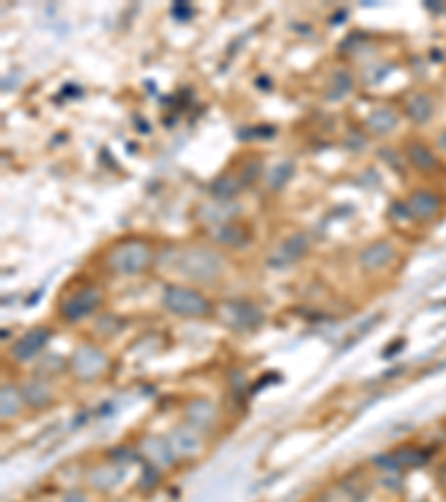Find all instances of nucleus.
Listing matches in <instances>:
<instances>
[{
  "mask_svg": "<svg viewBox=\"0 0 446 502\" xmlns=\"http://www.w3.org/2000/svg\"><path fill=\"white\" fill-rule=\"evenodd\" d=\"M165 306L186 317H199L210 313V303L194 291H186V288H170L165 295Z\"/></svg>",
  "mask_w": 446,
  "mask_h": 502,
  "instance_id": "f257e3e1",
  "label": "nucleus"
},
{
  "mask_svg": "<svg viewBox=\"0 0 446 502\" xmlns=\"http://www.w3.org/2000/svg\"><path fill=\"white\" fill-rule=\"evenodd\" d=\"M48 340V333H43V330H32L29 335H25V338L18 342V346L13 348V353H16V357H32L34 353H38L40 348H43V342Z\"/></svg>",
  "mask_w": 446,
  "mask_h": 502,
  "instance_id": "20e7f679",
  "label": "nucleus"
},
{
  "mask_svg": "<svg viewBox=\"0 0 446 502\" xmlns=\"http://www.w3.org/2000/svg\"><path fill=\"white\" fill-rule=\"evenodd\" d=\"M373 257H377V264H375V266L386 264V262L391 260V250H389V246H384V243H379V246L371 248V250H368V252L364 255V264H366V262H371Z\"/></svg>",
  "mask_w": 446,
  "mask_h": 502,
  "instance_id": "39448f33",
  "label": "nucleus"
},
{
  "mask_svg": "<svg viewBox=\"0 0 446 502\" xmlns=\"http://www.w3.org/2000/svg\"><path fill=\"white\" fill-rule=\"evenodd\" d=\"M99 301H101V295H99L96 291H83L81 295L72 297V299L65 303L63 313H65L67 319H81V317H85L87 313L94 311Z\"/></svg>",
  "mask_w": 446,
  "mask_h": 502,
  "instance_id": "f03ea898",
  "label": "nucleus"
},
{
  "mask_svg": "<svg viewBox=\"0 0 446 502\" xmlns=\"http://www.w3.org/2000/svg\"><path fill=\"white\" fill-rule=\"evenodd\" d=\"M145 264H147V252L134 246L114 255V266H118L121 272H138Z\"/></svg>",
  "mask_w": 446,
  "mask_h": 502,
  "instance_id": "7ed1b4c3",
  "label": "nucleus"
}]
</instances>
